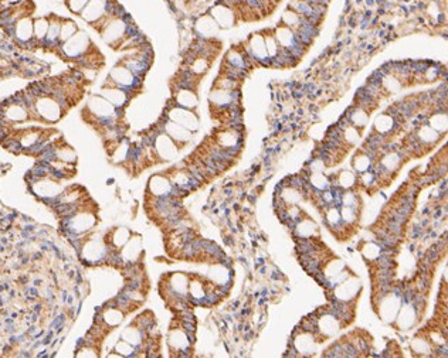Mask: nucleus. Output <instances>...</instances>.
Instances as JSON below:
<instances>
[{
	"label": "nucleus",
	"instance_id": "1",
	"mask_svg": "<svg viewBox=\"0 0 448 358\" xmlns=\"http://www.w3.org/2000/svg\"><path fill=\"white\" fill-rule=\"evenodd\" d=\"M87 84L84 71L72 67L64 74L30 84L13 96L27 108L31 122L51 126L80 104Z\"/></svg>",
	"mask_w": 448,
	"mask_h": 358
},
{
	"label": "nucleus",
	"instance_id": "2",
	"mask_svg": "<svg viewBox=\"0 0 448 358\" xmlns=\"http://www.w3.org/2000/svg\"><path fill=\"white\" fill-rule=\"evenodd\" d=\"M81 119L101 137L105 150L112 158L118 147L128 140V123L125 112L115 108L102 95H91L81 109Z\"/></svg>",
	"mask_w": 448,
	"mask_h": 358
},
{
	"label": "nucleus",
	"instance_id": "3",
	"mask_svg": "<svg viewBox=\"0 0 448 358\" xmlns=\"http://www.w3.org/2000/svg\"><path fill=\"white\" fill-rule=\"evenodd\" d=\"M94 30L101 36L105 44H108L109 48L114 51L135 50L148 43L142 31L138 29L132 17L123 10L121 5Z\"/></svg>",
	"mask_w": 448,
	"mask_h": 358
},
{
	"label": "nucleus",
	"instance_id": "4",
	"mask_svg": "<svg viewBox=\"0 0 448 358\" xmlns=\"http://www.w3.org/2000/svg\"><path fill=\"white\" fill-rule=\"evenodd\" d=\"M56 57L81 71L98 72L105 67L104 54L84 30H78L68 41H65Z\"/></svg>",
	"mask_w": 448,
	"mask_h": 358
},
{
	"label": "nucleus",
	"instance_id": "5",
	"mask_svg": "<svg viewBox=\"0 0 448 358\" xmlns=\"http://www.w3.org/2000/svg\"><path fill=\"white\" fill-rule=\"evenodd\" d=\"M6 126V142L3 147L15 155L38 158L44 147L54 139L58 130L51 126Z\"/></svg>",
	"mask_w": 448,
	"mask_h": 358
},
{
	"label": "nucleus",
	"instance_id": "6",
	"mask_svg": "<svg viewBox=\"0 0 448 358\" xmlns=\"http://www.w3.org/2000/svg\"><path fill=\"white\" fill-rule=\"evenodd\" d=\"M85 204H87V201L78 210H75L71 215L63 218V222H61V228L67 232V235L74 236V239H77L78 236L84 235V234H89L100 221L98 215L95 213L97 206L89 208Z\"/></svg>",
	"mask_w": 448,
	"mask_h": 358
},
{
	"label": "nucleus",
	"instance_id": "7",
	"mask_svg": "<svg viewBox=\"0 0 448 358\" xmlns=\"http://www.w3.org/2000/svg\"><path fill=\"white\" fill-rule=\"evenodd\" d=\"M144 81L145 79L139 78L137 74L132 71L121 58L109 70L108 75L105 78V82H108L111 85L118 86V88H121L123 91H126L133 99L137 98L138 95H141L142 91H144Z\"/></svg>",
	"mask_w": 448,
	"mask_h": 358
},
{
	"label": "nucleus",
	"instance_id": "8",
	"mask_svg": "<svg viewBox=\"0 0 448 358\" xmlns=\"http://www.w3.org/2000/svg\"><path fill=\"white\" fill-rule=\"evenodd\" d=\"M118 6H119V2L116 0H89L87 6L81 12L80 17L91 29H95Z\"/></svg>",
	"mask_w": 448,
	"mask_h": 358
},
{
	"label": "nucleus",
	"instance_id": "9",
	"mask_svg": "<svg viewBox=\"0 0 448 358\" xmlns=\"http://www.w3.org/2000/svg\"><path fill=\"white\" fill-rule=\"evenodd\" d=\"M163 115L167 116L170 121H173V122L182 125L183 128H186V129H189L190 132L199 130L200 119H199V116L196 115L195 111L181 107V105H177V104L173 102L172 99L167 100V104L165 105V109H163Z\"/></svg>",
	"mask_w": 448,
	"mask_h": 358
},
{
	"label": "nucleus",
	"instance_id": "10",
	"mask_svg": "<svg viewBox=\"0 0 448 358\" xmlns=\"http://www.w3.org/2000/svg\"><path fill=\"white\" fill-rule=\"evenodd\" d=\"M274 34L278 40V43L281 47H284L285 50H288L289 53H292V56L296 58V60H301L304 57V54L308 50V47L305 45L295 33L292 30L287 27L284 23H280L277 27L274 29Z\"/></svg>",
	"mask_w": 448,
	"mask_h": 358
},
{
	"label": "nucleus",
	"instance_id": "11",
	"mask_svg": "<svg viewBox=\"0 0 448 358\" xmlns=\"http://www.w3.org/2000/svg\"><path fill=\"white\" fill-rule=\"evenodd\" d=\"M159 123V126L162 128V130L166 133L167 136L170 137L174 142V144L177 146L179 150H183L186 146H188L190 142H192V137H193V132H190L186 128H183L179 123L170 121L167 116L162 114L159 119L156 121Z\"/></svg>",
	"mask_w": 448,
	"mask_h": 358
},
{
	"label": "nucleus",
	"instance_id": "12",
	"mask_svg": "<svg viewBox=\"0 0 448 358\" xmlns=\"http://www.w3.org/2000/svg\"><path fill=\"white\" fill-rule=\"evenodd\" d=\"M244 45L255 64L262 65V67H271V58L268 56L265 38H264L262 31L250 34V37L244 41Z\"/></svg>",
	"mask_w": 448,
	"mask_h": 358
},
{
	"label": "nucleus",
	"instance_id": "13",
	"mask_svg": "<svg viewBox=\"0 0 448 358\" xmlns=\"http://www.w3.org/2000/svg\"><path fill=\"white\" fill-rule=\"evenodd\" d=\"M144 253V245H142V236L138 234H132L129 241L123 245V248L119 251V266L122 268H135L139 264V259Z\"/></svg>",
	"mask_w": 448,
	"mask_h": 358
},
{
	"label": "nucleus",
	"instance_id": "14",
	"mask_svg": "<svg viewBox=\"0 0 448 358\" xmlns=\"http://www.w3.org/2000/svg\"><path fill=\"white\" fill-rule=\"evenodd\" d=\"M98 93L102 95L105 99H108L114 107L118 108L119 111H123V112H125L126 108L129 107L130 100L133 99L126 91H123V89L118 88V86L111 85V84L105 82V81H104V84L100 88V92Z\"/></svg>",
	"mask_w": 448,
	"mask_h": 358
},
{
	"label": "nucleus",
	"instance_id": "15",
	"mask_svg": "<svg viewBox=\"0 0 448 358\" xmlns=\"http://www.w3.org/2000/svg\"><path fill=\"white\" fill-rule=\"evenodd\" d=\"M209 13L211 15V17L216 20L220 29H230L233 26H236L237 22H239L237 13H236L230 6H227V5L221 3L220 0L217 2L213 8L210 9Z\"/></svg>",
	"mask_w": 448,
	"mask_h": 358
},
{
	"label": "nucleus",
	"instance_id": "16",
	"mask_svg": "<svg viewBox=\"0 0 448 358\" xmlns=\"http://www.w3.org/2000/svg\"><path fill=\"white\" fill-rule=\"evenodd\" d=\"M132 236V232L125 227H116V228L109 229L108 232L104 235V241L107 242L109 249L112 252H119L123 248V245L129 241Z\"/></svg>",
	"mask_w": 448,
	"mask_h": 358
},
{
	"label": "nucleus",
	"instance_id": "17",
	"mask_svg": "<svg viewBox=\"0 0 448 358\" xmlns=\"http://www.w3.org/2000/svg\"><path fill=\"white\" fill-rule=\"evenodd\" d=\"M218 29H220L218 24H217L216 20L211 17L210 13L200 16V17L196 20L195 30L196 33H197V37H202V38H214Z\"/></svg>",
	"mask_w": 448,
	"mask_h": 358
},
{
	"label": "nucleus",
	"instance_id": "18",
	"mask_svg": "<svg viewBox=\"0 0 448 358\" xmlns=\"http://www.w3.org/2000/svg\"><path fill=\"white\" fill-rule=\"evenodd\" d=\"M170 99L176 102L177 105H181L183 108H188V109H192V111H195L197 105H199L197 92L192 91V89H177V91H173Z\"/></svg>",
	"mask_w": 448,
	"mask_h": 358
},
{
	"label": "nucleus",
	"instance_id": "19",
	"mask_svg": "<svg viewBox=\"0 0 448 358\" xmlns=\"http://www.w3.org/2000/svg\"><path fill=\"white\" fill-rule=\"evenodd\" d=\"M50 29V20L49 16H41V17H34V38H36L37 48H40V44L43 43L44 38L49 33Z\"/></svg>",
	"mask_w": 448,
	"mask_h": 358
},
{
	"label": "nucleus",
	"instance_id": "20",
	"mask_svg": "<svg viewBox=\"0 0 448 358\" xmlns=\"http://www.w3.org/2000/svg\"><path fill=\"white\" fill-rule=\"evenodd\" d=\"M114 351L116 352V355H119V357H139V354H137V352H141L135 345H132V344L125 341L122 338H121V341H118L115 344Z\"/></svg>",
	"mask_w": 448,
	"mask_h": 358
},
{
	"label": "nucleus",
	"instance_id": "21",
	"mask_svg": "<svg viewBox=\"0 0 448 358\" xmlns=\"http://www.w3.org/2000/svg\"><path fill=\"white\" fill-rule=\"evenodd\" d=\"M370 165H372L370 156H369L368 153H365V151L363 153H357L354 160L352 162V166L354 167V170L359 173L368 172L369 169H370Z\"/></svg>",
	"mask_w": 448,
	"mask_h": 358
},
{
	"label": "nucleus",
	"instance_id": "22",
	"mask_svg": "<svg viewBox=\"0 0 448 358\" xmlns=\"http://www.w3.org/2000/svg\"><path fill=\"white\" fill-rule=\"evenodd\" d=\"M88 2H89V0H64V5L65 8L68 9L71 13L80 16L81 12H82L84 8L87 6Z\"/></svg>",
	"mask_w": 448,
	"mask_h": 358
},
{
	"label": "nucleus",
	"instance_id": "23",
	"mask_svg": "<svg viewBox=\"0 0 448 358\" xmlns=\"http://www.w3.org/2000/svg\"><path fill=\"white\" fill-rule=\"evenodd\" d=\"M339 183H340V187H343V188H349V187L352 186V184L354 183V176L350 172L340 173Z\"/></svg>",
	"mask_w": 448,
	"mask_h": 358
}]
</instances>
